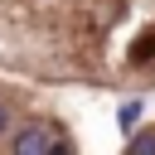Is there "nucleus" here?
Wrapping results in <instances>:
<instances>
[{
	"mask_svg": "<svg viewBox=\"0 0 155 155\" xmlns=\"http://www.w3.org/2000/svg\"><path fill=\"white\" fill-rule=\"evenodd\" d=\"M53 140H58V126H24V131H15V140H10V155H48L53 150Z\"/></svg>",
	"mask_w": 155,
	"mask_h": 155,
	"instance_id": "1",
	"label": "nucleus"
},
{
	"mask_svg": "<svg viewBox=\"0 0 155 155\" xmlns=\"http://www.w3.org/2000/svg\"><path fill=\"white\" fill-rule=\"evenodd\" d=\"M126 155H155V131H140L136 140H131V150Z\"/></svg>",
	"mask_w": 155,
	"mask_h": 155,
	"instance_id": "2",
	"label": "nucleus"
},
{
	"mask_svg": "<svg viewBox=\"0 0 155 155\" xmlns=\"http://www.w3.org/2000/svg\"><path fill=\"white\" fill-rule=\"evenodd\" d=\"M136 116H140V107H136V102H126V107H121V116H116V121H121V126H126V131H131V126H136Z\"/></svg>",
	"mask_w": 155,
	"mask_h": 155,
	"instance_id": "3",
	"label": "nucleus"
},
{
	"mask_svg": "<svg viewBox=\"0 0 155 155\" xmlns=\"http://www.w3.org/2000/svg\"><path fill=\"white\" fill-rule=\"evenodd\" d=\"M48 155H73V140H63V136H58V140H53V150H48Z\"/></svg>",
	"mask_w": 155,
	"mask_h": 155,
	"instance_id": "4",
	"label": "nucleus"
},
{
	"mask_svg": "<svg viewBox=\"0 0 155 155\" xmlns=\"http://www.w3.org/2000/svg\"><path fill=\"white\" fill-rule=\"evenodd\" d=\"M5 131H10V111L0 107V136H5Z\"/></svg>",
	"mask_w": 155,
	"mask_h": 155,
	"instance_id": "5",
	"label": "nucleus"
}]
</instances>
